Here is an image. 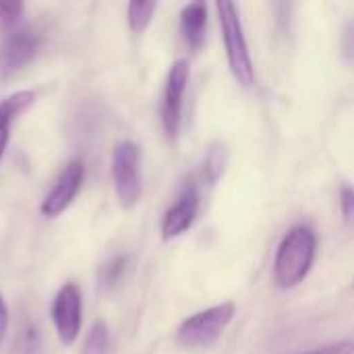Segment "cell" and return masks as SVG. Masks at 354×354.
<instances>
[{"label": "cell", "mask_w": 354, "mask_h": 354, "mask_svg": "<svg viewBox=\"0 0 354 354\" xmlns=\"http://www.w3.org/2000/svg\"><path fill=\"white\" fill-rule=\"evenodd\" d=\"M317 253L315 232L307 226H295L282 239L274 259V282L282 290L299 286L311 272Z\"/></svg>", "instance_id": "1"}, {"label": "cell", "mask_w": 354, "mask_h": 354, "mask_svg": "<svg viewBox=\"0 0 354 354\" xmlns=\"http://www.w3.org/2000/svg\"><path fill=\"white\" fill-rule=\"evenodd\" d=\"M216 10H218V21L222 27L228 68L239 85L251 87L255 83V71H253V62H251V54H249V46H247L239 10L232 2H226V0L216 2Z\"/></svg>", "instance_id": "2"}, {"label": "cell", "mask_w": 354, "mask_h": 354, "mask_svg": "<svg viewBox=\"0 0 354 354\" xmlns=\"http://www.w3.org/2000/svg\"><path fill=\"white\" fill-rule=\"evenodd\" d=\"M234 315V303H220L216 307L199 311L180 324L176 332V342L185 348H209L222 338Z\"/></svg>", "instance_id": "3"}, {"label": "cell", "mask_w": 354, "mask_h": 354, "mask_svg": "<svg viewBox=\"0 0 354 354\" xmlns=\"http://www.w3.org/2000/svg\"><path fill=\"white\" fill-rule=\"evenodd\" d=\"M141 151L133 141H120L112 153V180L116 197L124 209H131L141 199Z\"/></svg>", "instance_id": "4"}, {"label": "cell", "mask_w": 354, "mask_h": 354, "mask_svg": "<svg viewBox=\"0 0 354 354\" xmlns=\"http://www.w3.org/2000/svg\"><path fill=\"white\" fill-rule=\"evenodd\" d=\"M191 77V66L187 60H176L170 66L168 79H166V89H164V100H162V124L168 137H176L178 127H180V112H183V97L189 85Z\"/></svg>", "instance_id": "5"}, {"label": "cell", "mask_w": 354, "mask_h": 354, "mask_svg": "<svg viewBox=\"0 0 354 354\" xmlns=\"http://www.w3.org/2000/svg\"><path fill=\"white\" fill-rule=\"evenodd\" d=\"M41 37L33 29L19 27L0 41V77H10L21 71L39 50Z\"/></svg>", "instance_id": "6"}, {"label": "cell", "mask_w": 354, "mask_h": 354, "mask_svg": "<svg viewBox=\"0 0 354 354\" xmlns=\"http://www.w3.org/2000/svg\"><path fill=\"white\" fill-rule=\"evenodd\" d=\"M83 178H85V166L81 160H71L60 176L56 178L52 191L46 195V199L41 201L39 209L46 218H58L77 197V193L81 191V185H83Z\"/></svg>", "instance_id": "7"}, {"label": "cell", "mask_w": 354, "mask_h": 354, "mask_svg": "<svg viewBox=\"0 0 354 354\" xmlns=\"http://www.w3.org/2000/svg\"><path fill=\"white\" fill-rule=\"evenodd\" d=\"M52 319L62 344H73L81 332V292L75 284H64L52 305Z\"/></svg>", "instance_id": "8"}, {"label": "cell", "mask_w": 354, "mask_h": 354, "mask_svg": "<svg viewBox=\"0 0 354 354\" xmlns=\"http://www.w3.org/2000/svg\"><path fill=\"white\" fill-rule=\"evenodd\" d=\"M199 209V193L195 189V185L187 187L180 197L176 199V203L164 214L162 220V239L164 241H172L176 236H180L183 232H187L197 216Z\"/></svg>", "instance_id": "9"}, {"label": "cell", "mask_w": 354, "mask_h": 354, "mask_svg": "<svg viewBox=\"0 0 354 354\" xmlns=\"http://www.w3.org/2000/svg\"><path fill=\"white\" fill-rule=\"evenodd\" d=\"M207 27V6L203 2H191L180 12V31L189 48L199 50L205 41Z\"/></svg>", "instance_id": "10"}, {"label": "cell", "mask_w": 354, "mask_h": 354, "mask_svg": "<svg viewBox=\"0 0 354 354\" xmlns=\"http://www.w3.org/2000/svg\"><path fill=\"white\" fill-rule=\"evenodd\" d=\"M35 100L33 91H17L12 95H8L4 102H0V160L6 151L8 145V137H10V122L23 114Z\"/></svg>", "instance_id": "11"}, {"label": "cell", "mask_w": 354, "mask_h": 354, "mask_svg": "<svg viewBox=\"0 0 354 354\" xmlns=\"http://www.w3.org/2000/svg\"><path fill=\"white\" fill-rule=\"evenodd\" d=\"M110 348V332L104 322H95L83 342L81 354H108Z\"/></svg>", "instance_id": "12"}, {"label": "cell", "mask_w": 354, "mask_h": 354, "mask_svg": "<svg viewBox=\"0 0 354 354\" xmlns=\"http://www.w3.org/2000/svg\"><path fill=\"white\" fill-rule=\"evenodd\" d=\"M158 4L156 2H131L127 6V19H129V27L137 33H141L143 29H147V25L151 23V17L156 12Z\"/></svg>", "instance_id": "13"}, {"label": "cell", "mask_w": 354, "mask_h": 354, "mask_svg": "<svg viewBox=\"0 0 354 354\" xmlns=\"http://www.w3.org/2000/svg\"><path fill=\"white\" fill-rule=\"evenodd\" d=\"M224 164H226V149H224L222 143H214L207 149L205 166H203V174H205L209 185H216L218 178L224 174Z\"/></svg>", "instance_id": "14"}, {"label": "cell", "mask_w": 354, "mask_h": 354, "mask_svg": "<svg viewBox=\"0 0 354 354\" xmlns=\"http://www.w3.org/2000/svg\"><path fill=\"white\" fill-rule=\"evenodd\" d=\"M25 4L21 2H0V35H8L19 29V21L23 19Z\"/></svg>", "instance_id": "15"}, {"label": "cell", "mask_w": 354, "mask_h": 354, "mask_svg": "<svg viewBox=\"0 0 354 354\" xmlns=\"http://www.w3.org/2000/svg\"><path fill=\"white\" fill-rule=\"evenodd\" d=\"M129 268V257L127 255H120V257H114L112 261H108L102 270V286L112 290L114 286L120 284V280L124 278V272Z\"/></svg>", "instance_id": "16"}, {"label": "cell", "mask_w": 354, "mask_h": 354, "mask_svg": "<svg viewBox=\"0 0 354 354\" xmlns=\"http://www.w3.org/2000/svg\"><path fill=\"white\" fill-rule=\"evenodd\" d=\"M340 209L342 218L348 226L354 224V189L353 187H342L340 191Z\"/></svg>", "instance_id": "17"}, {"label": "cell", "mask_w": 354, "mask_h": 354, "mask_svg": "<svg viewBox=\"0 0 354 354\" xmlns=\"http://www.w3.org/2000/svg\"><path fill=\"white\" fill-rule=\"evenodd\" d=\"M301 354H354V342L340 340V342H332V344H326V346H319V348H313V351Z\"/></svg>", "instance_id": "18"}, {"label": "cell", "mask_w": 354, "mask_h": 354, "mask_svg": "<svg viewBox=\"0 0 354 354\" xmlns=\"http://www.w3.org/2000/svg\"><path fill=\"white\" fill-rule=\"evenodd\" d=\"M37 348V334H35V328H27L25 334L21 336L19 340V348L17 354H33Z\"/></svg>", "instance_id": "19"}, {"label": "cell", "mask_w": 354, "mask_h": 354, "mask_svg": "<svg viewBox=\"0 0 354 354\" xmlns=\"http://www.w3.org/2000/svg\"><path fill=\"white\" fill-rule=\"evenodd\" d=\"M342 52H344V56L346 58H354V21L346 27V31H344V39H342Z\"/></svg>", "instance_id": "20"}, {"label": "cell", "mask_w": 354, "mask_h": 354, "mask_svg": "<svg viewBox=\"0 0 354 354\" xmlns=\"http://www.w3.org/2000/svg\"><path fill=\"white\" fill-rule=\"evenodd\" d=\"M6 330H8V309H6V303L0 295V342L6 334Z\"/></svg>", "instance_id": "21"}]
</instances>
